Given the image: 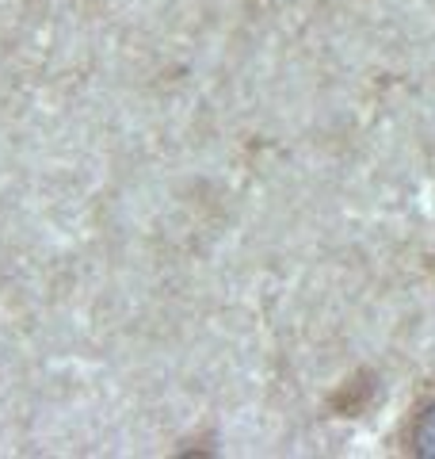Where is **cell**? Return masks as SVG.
Masks as SVG:
<instances>
[{
    "label": "cell",
    "instance_id": "obj_1",
    "mask_svg": "<svg viewBox=\"0 0 435 459\" xmlns=\"http://www.w3.org/2000/svg\"><path fill=\"white\" fill-rule=\"evenodd\" d=\"M413 452L424 455V459H435V402L413 425Z\"/></svg>",
    "mask_w": 435,
    "mask_h": 459
}]
</instances>
